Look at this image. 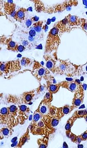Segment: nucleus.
Here are the masks:
<instances>
[{
  "label": "nucleus",
  "instance_id": "f257e3e1",
  "mask_svg": "<svg viewBox=\"0 0 87 148\" xmlns=\"http://www.w3.org/2000/svg\"><path fill=\"white\" fill-rule=\"evenodd\" d=\"M59 27L55 23L48 34L45 46V53L50 54L56 51L61 44Z\"/></svg>",
  "mask_w": 87,
  "mask_h": 148
},
{
  "label": "nucleus",
  "instance_id": "f03ea898",
  "mask_svg": "<svg viewBox=\"0 0 87 148\" xmlns=\"http://www.w3.org/2000/svg\"><path fill=\"white\" fill-rule=\"evenodd\" d=\"M78 65L73 64L69 60L58 59L55 68V73L73 77L76 75Z\"/></svg>",
  "mask_w": 87,
  "mask_h": 148
},
{
  "label": "nucleus",
  "instance_id": "7ed1b4c3",
  "mask_svg": "<svg viewBox=\"0 0 87 148\" xmlns=\"http://www.w3.org/2000/svg\"><path fill=\"white\" fill-rule=\"evenodd\" d=\"M35 90L24 92L19 97L9 95L7 97V102L19 105L28 104L35 97Z\"/></svg>",
  "mask_w": 87,
  "mask_h": 148
},
{
  "label": "nucleus",
  "instance_id": "20e7f679",
  "mask_svg": "<svg viewBox=\"0 0 87 148\" xmlns=\"http://www.w3.org/2000/svg\"><path fill=\"white\" fill-rule=\"evenodd\" d=\"M21 68L22 65L19 59L6 62H1L0 64L1 73L5 75L18 72L21 70Z\"/></svg>",
  "mask_w": 87,
  "mask_h": 148
},
{
  "label": "nucleus",
  "instance_id": "39448f33",
  "mask_svg": "<svg viewBox=\"0 0 87 148\" xmlns=\"http://www.w3.org/2000/svg\"><path fill=\"white\" fill-rule=\"evenodd\" d=\"M78 4V1H65L62 3L57 4L47 9L46 8L45 12L48 14H52L62 12L65 10L70 9L73 6H76Z\"/></svg>",
  "mask_w": 87,
  "mask_h": 148
},
{
  "label": "nucleus",
  "instance_id": "423d86ee",
  "mask_svg": "<svg viewBox=\"0 0 87 148\" xmlns=\"http://www.w3.org/2000/svg\"><path fill=\"white\" fill-rule=\"evenodd\" d=\"M31 73L39 82H40L43 78L45 79L49 75L50 71L40 62L34 60Z\"/></svg>",
  "mask_w": 87,
  "mask_h": 148
},
{
  "label": "nucleus",
  "instance_id": "0eeeda50",
  "mask_svg": "<svg viewBox=\"0 0 87 148\" xmlns=\"http://www.w3.org/2000/svg\"><path fill=\"white\" fill-rule=\"evenodd\" d=\"M29 128L31 133L35 135L48 136L50 131L42 119L38 122L32 121L29 126Z\"/></svg>",
  "mask_w": 87,
  "mask_h": 148
},
{
  "label": "nucleus",
  "instance_id": "6e6552de",
  "mask_svg": "<svg viewBox=\"0 0 87 148\" xmlns=\"http://www.w3.org/2000/svg\"><path fill=\"white\" fill-rule=\"evenodd\" d=\"M18 110V107L15 105L8 107V124L7 127L12 130L19 124Z\"/></svg>",
  "mask_w": 87,
  "mask_h": 148
},
{
  "label": "nucleus",
  "instance_id": "1a4fd4ad",
  "mask_svg": "<svg viewBox=\"0 0 87 148\" xmlns=\"http://www.w3.org/2000/svg\"><path fill=\"white\" fill-rule=\"evenodd\" d=\"M84 98V90L81 83L78 84V87L74 92V97L72 100L71 107L73 110L81 106Z\"/></svg>",
  "mask_w": 87,
  "mask_h": 148
},
{
  "label": "nucleus",
  "instance_id": "9d476101",
  "mask_svg": "<svg viewBox=\"0 0 87 148\" xmlns=\"http://www.w3.org/2000/svg\"><path fill=\"white\" fill-rule=\"evenodd\" d=\"M44 58L45 60L46 66L47 69L52 72L53 73H55V68L58 62L56 53H54L53 55H51L50 54H45Z\"/></svg>",
  "mask_w": 87,
  "mask_h": 148
},
{
  "label": "nucleus",
  "instance_id": "9b49d317",
  "mask_svg": "<svg viewBox=\"0 0 87 148\" xmlns=\"http://www.w3.org/2000/svg\"><path fill=\"white\" fill-rule=\"evenodd\" d=\"M60 118L57 116H50L49 115L43 116L42 120L50 131H53L54 128L58 126Z\"/></svg>",
  "mask_w": 87,
  "mask_h": 148
},
{
  "label": "nucleus",
  "instance_id": "f8f14e48",
  "mask_svg": "<svg viewBox=\"0 0 87 148\" xmlns=\"http://www.w3.org/2000/svg\"><path fill=\"white\" fill-rule=\"evenodd\" d=\"M18 107V122L19 124H23L25 121L28 119L30 109L25 105H19Z\"/></svg>",
  "mask_w": 87,
  "mask_h": 148
},
{
  "label": "nucleus",
  "instance_id": "ddd939ff",
  "mask_svg": "<svg viewBox=\"0 0 87 148\" xmlns=\"http://www.w3.org/2000/svg\"><path fill=\"white\" fill-rule=\"evenodd\" d=\"M3 5L5 12L13 17L16 11H15L16 4L13 3V1H5L3 2Z\"/></svg>",
  "mask_w": 87,
  "mask_h": 148
},
{
  "label": "nucleus",
  "instance_id": "4468645a",
  "mask_svg": "<svg viewBox=\"0 0 87 148\" xmlns=\"http://www.w3.org/2000/svg\"><path fill=\"white\" fill-rule=\"evenodd\" d=\"M2 42V44H4L7 46V49L8 50L12 51H17V48H18V44L16 42H14L11 37L6 38L1 37V42Z\"/></svg>",
  "mask_w": 87,
  "mask_h": 148
},
{
  "label": "nucleus",
  "instance_id": "2eb2a0df",
  "mask_svg": "<svg viewBox=\"0 0 87 148\" xmlns=\"http://www.w3.org/2000/svg\"><path fill=\"white\" fill-rule=\"evenodd\" d=\"M47 81L46 88L48 92L52 93L53 94H55L59 91L61 87V82L58 83H54L50 80L49 76H47L45 78Z\"/></svg>",
  "mask_w": 87,
  "mask_h": 148
},
{
  "label": "nucleus",
  "instance_id": "dca6fc26",
  "mask_svg": "<svg viewBox=\"0 0 87 148\" xmlns=\"http://www.w3.org/2000/svg\"><path fill=\"white\" fill-rule=\"evenodd\" d=\"M80 83L78 80L63 81L61 82V87L67 89L71 92H74L78 87V84Z\"/></svg>",
  "mask_w": 87,
  "mask_h": 148
},
{
  "label": "nucleus",
  "instance_id": "f3484780",
  "mask_svg": "<svg viewBox=\"0 0 87 148\" xmlns=\"http://www.w3.org/2000/svg\"><path fill=\"white\" fill-rule=\"evenodd\" d=\"M51 106H52L50 103H47L43 100H42L37 110L42 116H47L49 115Z\"/></svg>",
  "mask_w": 87,
  "mask_h": 148
},
{
  "label": "nucleus",
  "instance_id": "a211bd4d",
  "mask_svg": "<svg viewBox=\"0 0 87 148\" xmlns=\"http://www.w3.org/2000/svg\"><path fill=\"white\" fill-rule=\"evenodd\" d=\"M27 9L24 8H21L18 10L13 16L14 19L17 22L22 23L25 18Z\"/></svg>",
  "mask_w": 87,
  "mask_h": 148
},
{
  "label": "nucleus",
  "instance_id": "6ab92c4d",
  "mask_svg": "<svg viewBox=\"0 0 87 148\" xmlns=\"http://www.w3.org/2000/svg\"><path fill=\"white\" fill-rule=\"evenodd\" d=\"M1 124L7 126L8 124V107L2 108L0 111Z\"/></svg>",
  "mask_w": 87,
  "mask_h": 148
},
{
  "label": "nucleus",
  "instance_id": "aec40b11",
  "mask_svg": "<svg viewBox=\"0 0 87 148\" xmlns=\"http://www.w3.org/2000/svg\"><path fill=\"white\" fill-rule=\"evenodd\" d=\"M71 106L66 105L63 107L57 108V116L61 119L65 115L69 114L72 111Z\"/></svg>",
  "mask_w": 87,
  "mask_h": 148
},
{
  "label": "nucleus",
  "instance_id": "412c9836",
  "mask_svg": "<svg viewBox=\"0 0 87 148\" xmlns=\"http://www.w3.org/2000/svg\"><path fill=\"white\" fill-rule=\"evenodd\" d=\"M30 128L29 127L27 129L26 132L24 134L19 140L18 145L16 146L17 148H22L27 142H28L30 138V136L29 134Z\"/></svg>",
  "mask_w": 87,
  "mask_h": 148
},
{
  "label": "nucleus",
  "instance_id": "4be33fe9",
  "mask_svg": "<svg viewBox=\"0 0 87 148\" xmlns=\"http://www.w3.org/2000/svg\"><path fill=\"white\" fill-rule=\"evenodd\" d=\"M76 118L72 117L70 118L67 122L65 126V133L67 137L69 138L70 134L71 132V128L73 125L74 123V122L76 120Z\"/></svg>",
  "mask_w": 87,
  "mask_h": 148
},
{
  "label": "nucleus",
  "instance_id": "5701e85b",
  "mask_svg": "<svg viewBox=\"0 0 87 148\" xmlns=\"http://www.w3.org/2000/svg\"><path fill=\"white\" fill-rule=\"evenodd\" d=\"M11 129L8 127H3L1 128L0 131L1 133V139H2L4 138H7L11 136L12 134V131Z\"/></svg>",
  "mask_w": 87,
  "mask_h": 148
},
{
  "label": "nucleus",
  "instance_id": "b1692460",
  "mask_svg": "<svg viewBox=\"0 0 87 148\" xmlns=\"http://www.w3.org/2000/svg\"><path fill=\"white\" fill-rule=\"evenodd\" d=\"M32 1L34 3L35 9L37 12H45L46 10V8L45 7L44 4L41 1L35 0V1Z\"/></svg>",
  "mask_w": 87,
  "mask_h": 148
},
{
  "label": "nucleus",
  "instance_id": "393cba45",
  "mask_svg": "<svg viewBox=\"0 0 87 148\" xmlns=\"http://www.w3.org/2000/svg\"><path fill=\"white\" fill-rule=\"evenodd\" d=\"M49 138L48 136H43L38 140L37 142L39 148H47L48 145Z\"/></svg>",
  "mask_w": 87,
  "mask_h": 148
},
{
  "label": "nucleus",
  "instance_id": "a878e982",
  "mask_svg": "<svg viewBox=\"0 0 87 148\" xmlns=\"http://www.w3.org/2000/svg\"><path fill=\"white\" fill-rule=\"evenodd\" d=\"M87 116V110H77L75 111L73 115V117L77 119L79 118H84L85 119Z\"/></svg>",
  "mask_w": 87,
  "mask_h": 148
},
{
  "label": "nucleus",
  "instance_id": "bb28decb",
  "mask_svg": "<svg viewBox=\"0 0 87 148\" xmlns=\"http://www.w3.org/2000/svg\"><path fill=\"white\" fill-rule=\"evenodd\" d=\"M44 22L42 21H38L32 25V28L37 32H40L42 28Z\"/></svg>",
  "mask_w": 87,
  "mask_h": 148
},
{
  "label": "nucleus",
  "instance_id": "cd10ccee",
  "mask_svg": "<svg viewBox=\"0 0 87 148\" xmlns=\"http://www.w3.org/2000/svg\"><path fill=\"white\" fill-rule=\"evenodd\" d=\"M69 138L70 139L71 142L75 143L76 144H79V143H81V141H83L81 135L76 136L71 132L70 134Z\"/></svg>",
  "mask_w": 87,
  "mask_h": 148
},
{
  "label": "nucleus",
  "instance_id": "c85d7f7f",
  "mask_svg": "<svg viewBox=\"0 0 87 148\" xmlns=\"http://www.w3.org/2000/svg\"><path fill=\"white\" fill-rule=\"evenodd\" d=\"M21 65L22 66L27 67L30 66L33 63L32 60L30 58L26 57H22L20 60Z\"/></svg>",
  "mask_w": 87,
  "mask_h": 148
},
{
  "label": "nucleus",
  "instance_id": "c756f323",
  "mask_svg": "<svg viewBox=\"0 0 87 148\" xmlns=\"http://www.w3.org/2000/svg\"><path fill=\"white\" fill-rule=\"evenodd\" d=\"M53 99V94L51 92H48L46 93L45 95L44 96L43 100L44 101L47 103H50L52 101Z\"/></svg>",
  "mask_w": 87,
  "mask_h": 148
},
{
  "label": "nucleus",
  "instance_id": "7c9ffc66",
  "mask_svg": "<svg viewBox=\"0 0 87 148\" xmlns=\"http://www.w3.org/2000/svg\"><path fill=\"white\" fill-rule=\"evenodd\" d=\"M42 116L40 113H39L38 110H36V111L34 113V115H33L32 121L34 122H38L42 119Z\"/></svg>",
  "mask_w": 87,
  "mask_h": 148
},
{
  "label": "nucleus",
  "instance_id": "2f4dec72",
  "mask_svg": "<svg viewBox=\"0 0 87 148\" xmlns=\"http://www.w3.org/2000/svg\"><path fill=\"white\" fill-rule=\"evenodd\" d=\"M81 27L85 32L87 33V20L84 18H81Z\"/></svg>",
  "mask_w": 87,
  "mask_h": 148
},
{
  "label": "nucleus",
  "instance_id": "473e14b6",
  "mask_svg": "<svg viewBox=\"0 0 87 148\" xmlns=\"http://www.w3.org/2000/svg\"><path fill=\"white\" fill-rule=\"evenodd\" d=\"M26 49V48L23 45H19L18 48H17V51L22 52H23Z\"/></svg>",
  "mask_w": 87,
  "mask_h": 148
},
{
  "label": "nucleus",
  "instance_id": "72a5a7b5",
  "mask_svg": "<svg viewBox=\"0 0 87 148\" xmlns=\"http://www.w3.org/2000/svg\"><path fill=\"white\" fill-rule=\"evenodd\" d=\"M44 89V87L42 85H40V86L38 87L37 89H35V92H36V93L38 94H39L40 93V92H42L43 91Z\"/></svg>",
  "mask_w": 87,
  "mask_h": 148
},
{
  "label": "nucleus",
  "instance_id": "f704fd0d",
  "mask_svg": "<svg viewBox=\"0 0 87 148\" xmlns=\"http://www.w3.org/2000/svg\"><path fill=\"white\" fill-rule=\"evenodd\" d=\"M81 138L83 141H86L87 140V130L84 132V133H82L81 135Z\"/></svg>",
  "mask_w": 87,
  "mask_h": 148
},
{
  "label": "nucleus",
  "instance_id": "c9c22d12",
  "mask_svg": "<svg viewBox=\"0 0 87 148\" xmlns=\"http://www.w3.org/2000/svg\"><path fill=\"white\" fill-rule=\"evenodd\" d=\"M36 32L33 29H31L29 32V35L30 37H34L36 35Z\"/></svg>",
  "mask_w": 87,
  "mask_h": 148
},
{
  "label": "nucleus",
  "instance_id": "e433bc0d",
  "mask_svg": "<svg viewBox=\"0 0 87 148\" xmlns=\"http://www.w3.org/2000/svg\"><path fill=\"white\" fill-rule=\"evenodd\" d=\"M22 44L26 48L27 47H28V46L29 47L30 45V44H29V42H28V41H27V40H24V41L23 42Z\"/></svg>",
  "mask_w": 87,
  "mask_h": 148
},
{
  "label": "nucleus",
  "instance_id": "4c0bfd02",
  "mask_svg": "<svg viewBox=\"0 0 87 148\" xmlns=\"http://www.w3.org/2000/svg\"><path fill=\"white\" fill-rule=\"evenodd\" d=\"M32 21H31V19H29V20H28L27 21H26V25L28 27L32 25Z\"/></svg>",
  "mask_w": 87,
  "mask_h": 148
},
{
  "label": "nucleus",
  "instance_id": "58836bf2",
  "mask_svg": "<svg viewBox=\"0 0 87 148\" xmlns=\"http://www.w3.org/2000/svg\"><path fill=\"white\" fill-rule=\"evenodd\" d=\"M31 21H32V22H38V20H39V18L38 17H37V16H35V17H32V18H31Z\"/></svg>",
  "mask_w": 87,
  "mask_h": 148
},
{
  "label": "nucleus",
  "instance_id": "ea45409f",
  "mask_svg": "<svg viewBox=\"0 0 87 148\" xmlns=\"http://www.w3.org/2000/svg\"><path fill=\"white\" fill-rule=\"evenodd\" d=\"M85 120H86V121L87 122V116H86V118H85Z\"/></svg>",
  "mask_w": 87,
  "mask_h": 148
},
{
  "label": "nucleus",
  "instance_id": "a19ab883",
  "mask_svg": "<svg viewBox=\"0 0 87 148\" xmlns=\"http://www.w3.org/2000/svg\"></svg>",
  "mask_w": 87,
  "mask_h": 148
}]
</instances>
